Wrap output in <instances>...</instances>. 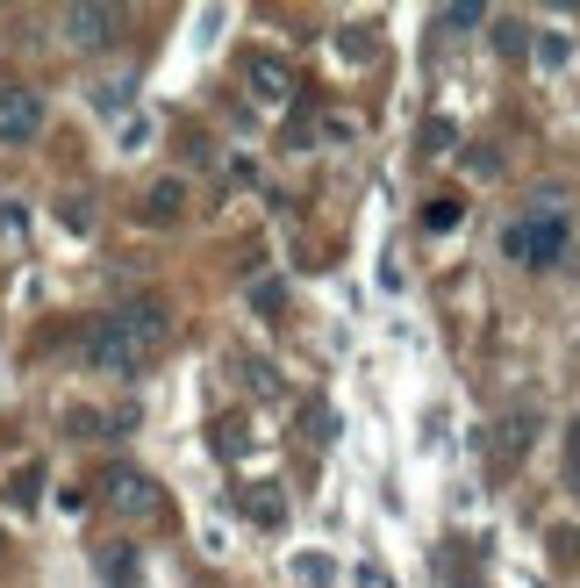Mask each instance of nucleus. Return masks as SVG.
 Returning a JSON list of instances; mask_svg holds the SVG:
<instances>
[{
    "label": "nucleus",
    "mask_w": 580,
    "mask_h": 588,
    "mask_svg": "<svg viewBox=\"0 0 580 588\" xmlns=\"http://www.w3.org/2000/svg\"><path fill=\"white\" fill-rule=\"evenodd\" d=\"M165 302L158 294H129L122 309H108L101 323H86V366H101V373H137L158 345H165Z\"/></svg>",
    "instance_id": "nucleus-1"
},
{
    "label": "nucleus",
    "mask_w": 580,
    "mask_h": 588,
    "mask_svg": "<svg viewBox=\"0 0 580 588\" xmlns=\"http://www.w3.org/2000/svg\"><path fill=\"white\" fill-rule=\"evenodd\" d=\"M566 244H573V216L566 208H530V216H516L509 230H502V252H509L516 266H530V273H545V266L566 259Z\"/></svg>",
    "instance_id": "nucleus-2"
},
{
    "label": "nucleus",
    "mask_w": 580,
    "mask_h": 588,
    "mask_svg": "<svg viewBox=\"0 0 580 588\" xmlns=\"http://www.w3.org/2000/svg\"><path fill=\"white\" fill-rule=\"evenodd\" d=\"M44 130V94L22 79H0V144H29Z\"/></svg>",
    "instance_id": "nucleus-3"
},
{
    "label": "nucleus",
    "mask_w": 580,
    "mask_h": 588,
    "mask_svg": "<svg viewBox=\"0 0 580 588\" xmlns=\"http://www.w3.org/2000/svg\"><path fill=\"white\" fill-rule=\"evenodd\" d=\"M108 502H115V510H129V517H158V510H165V495H158V481L151 474H137V467H108Z\"/></svg>",
    "instance_id": "nucleus-4"
},
{
    "label": "nucleus",
    "mask_w": 580,
    "mask_h": 588,
    "mask_svg": "<svg viewBox=\"0 0 580 588\" xmlns=\"http://www.w3.org/2000/svg\"><path fill=\"white\" fill-rule=\"evenodd\" d=\"M488 445H495V460H502V467H516V460H523V452L538 445V409H530V402H523V409H509V416L495 424V438H488Z\"/></svg>",
    "instance_id": "nucleus-5"
},
{
    "label": "nucleus",
    "mask_w": 580,
    "mask_h": 588,
    "mask_svg": "<svg viewBox=\"0 0 580 588\" xmlns=\"http://www.w3.org/2000/svg\"><path fill=\"white\" fill-rule=\"evenodd\" d=\"M65 29H72V44H79V51H101V44H115V8H72L65 15Z\"/></svg>",
    "instance_id": "nucleus-6"
},
{
    "label": "nucleus",
    "mask_w": 580,
    "mask_h": 588,
    "mask_svg": "<svg viewBox=\"0 0 580 588\" xmlns=\"http://www.w3.org/2000/svg\"><path fill=\"white\" fill-rule=\"evenodd\" d=\"M65 431L72 438H122V431H137V409H72Z\"/></svg>",
    "instance_id": "nucleus-7"
},
{
    "label": "nucleus",
    "mask_w": 580,
    "mask_h": 588,
    "mask_svg": "<svg viewBox=\"0 0 580 588\" xmlns=\"http://www.w3.org/2000/svg\"><path fill=\"white\" fill-rule=\"evenodd\" d=\"M94 567H101V581H108V588H137V546L108 538L101 553H94Z\"/></svg>",
    "instance_id": "nucleus-8"
},
{
    "label": "nucleus",
    "mask_w": 580,
    "mask_h": 588,
    "mask_svg": "<svg viewBox=\"0 0 580 588\" xmlns=\"http://www.w3.org/2000/svg\"><path fill=\"white\" fill-rule=\"evenodd\" d=\"M244 517H251L258 531H280V524H287V495H280V488H244Z\"/></svg>",
    "instance_id": "nucleus-9"
},
{
    "label": "nucleus",
    "mask_w": 580,
    "mask_h": 588,
    "mask_svg": "<svg viewBox=\"0 0 580 588\" xmlns=\"http://www.w3.org/2000/svg\"><path fill=\"white\" fill-rule=\"evenodd\" d=\"M180 208H187V187H180V180H158L151 201H144V216H151V223H172Z\"/></svg>",
    "instance_id": "nucleus-10"
},
{
    "label": "nucleus",
    "mask_w": 580,
    "mask_h": 588,
    "mask_svg": "<svg viewBox=\"0 0 580 588\" xmlns=\"http://www.w3.org/2000/svg\"><path fill=\"white\" fill-rule=\"evenodd\" d=\"M251 87H258V94H273V101H280V94H294V72L280 65V58H251Z\"/></svg>",
    "instance_id": "nucleus-11"
},
{
    "label": "nucleus",
    "mask_w": 580,
    "mask_h": 588,
    "mask_svg": "<svg viewBox=\"0 0 580 588\" xmlns=\"http://www.w3.org/2000/svg\"><path fill=\"white\" fill-rule=\"evenodd\" d=\"M44 495V474L36 467H22V474H8V510H29V502Z\"/></svg>",
    "instance_id": "nucleus-12"
},
{
    "label": "nucleus",
    "mask_w": 580,
    "mask_h": 588,
    "mask_svg": "<svg viewBox=\"0 0 580 588\" xmlns=\"http://www.w3.org/2000/svg\"><path fill=\"white\" fill-rule=\"evenodd\" d=\"M459 223V194H437V201H423V230H452Z\"/></svg>",
    "instance_id": "nucleus-13"
},
{
    "label": "nucleus",
    "mask_w": 580,
    "mask_h": 588,
    "mask_svg": "<svg viewBox=\"0 0 580 588\" xmlns=\"http://www.w3.org/2000/svg\"><path fill=\"white\" fill-rule=\"evenodd\" d=\"M495 51L523 58V51H530V29H523V22H495Z\"/></svg>",
    "instance_id": "nucleus-14"
},
{
    "label": "nucleus",
    "mask_w": 580,
    "mask_h": 588,
    "mask_svg": "<svg viewBox=\"0 0 580 588\" xmlns=\"http://www.w3.org/2000/svg\"><path fill=\"white\" fill-rule=\"evenodd\" d=\"M416 144H423V151H452L459 130H452V122H423V137H416Z\"/></svg>",
    "instance_id": "nucleus-15"
},
{
    "label": "nucleus",
    "mask_w": 580,
    "mask_h": 588,
    "mask_svg": "<svg viewBox=\"0 0 580 588\" xmlns=\"http://www.w3.org/2000/svg\"><path fill=\"white\" fill-rule=\"evenodd\" d=\"M280 302H287V294H280V280H258V287H251V309H258V316H280Z\"/></svg>",
    "instance_id": "nucleus-16"
},
{
    "label": "nucleus",
    "mask_w": 580,
    "mask_h": 588,
    "mask_svg": "<svg viewBox=\"0 0 580 588\" xmlns=\"http://www.w3.org/2000/svg\"><path fill=\"white\" fill-rule=\"evenodd\" d=\"M294 574H301V581H330V560L308 553V560H294Z\"/></svg>",
    "instance_id": "nucleus-17"
},
{
    "label": "nucleus",
    "mask_w": 580,
    "mask_h": 588,
    "mask_svg": "<svg viewBox=\"0 0 580 588\" xmlns=\"http://www.w3.org/2000/svg\"><path fill=\"white\" fill-rule=\"evenodd\" d=\"M566 488L580 495V452H566Z\"/></svg>",
    "instance_id": "nucleus-18"
},
{
    "label": "nucleus",
    "mask_w": 580,
    "mask_h": 588,
    "mask_svg": "<svg viewBox=\"0 0 580 588\" xmlns=\"http://www.w3.org/2000/svg\"><path fill=\"white\" fill-rule=\"evenodd\" d=\"M566 452H580V424H573V431H566Z\"/></svg>",
    "instance_id": "nucleus-19"
},
{
    "label": "nucleus",
    "mask_w": 580,
    "mask_h": 588,
    "mask_svg": "<svg viewBox=\"0 0 580 588\" xmlns=\"http://www.w3.org/2000/svg\"><path fill=\"white\" fill-rule=\"evenodd\" d=\"M452 588H480V581H452Z\"/></svg>",
    "instance_id": "nucleus-20"
}]
</instances>
